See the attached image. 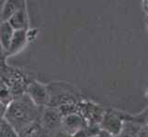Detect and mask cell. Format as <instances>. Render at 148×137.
Here are the masks:
<instances>
[{
    "label": "cell",
    "mask_w": 148,
    "mask_h": 137,
    "mask_svg": "<svg viewBox=\"0 0 148 137\" xmlns=\"http://www.w3.org/2000/svg\"><path fill=\"white\" fill-rule=\"evenodd\" d=\"M8 23L15 30H28V14L26 5L9 19Z\"/></svg>",
    "instance_id": "30bf717a"
},
{
    "label": "cell",
    "mask_w": 148,
    "mask_h": 137,
    "mask_svg": "<svg viewBox=\"0 0 148 137\" xmlns=\"http://www.w3.org/2000/svg\"><path fill=\"white\" fill-rule=\"evenodd\" d=\"M0 137H19L17 131L14 129L13 126L8 121L1 118V124H0Z\"/></svg>",
    "instance_id": "7c38bea8"
},
{
    "label": "cell",
    "mask_w": 148,
    "mask_h": 137,
    "mask_svg": "<svg viewBox=\"0 0 148 137\" xmlns=\"http://www.w3.org/2000/svg\"><path fill=\"white\" fill-rule=\"evenodd\" d=\"M53 137H72V136L69 135L67 133H65L64 131L60 130V131H58L56 134H54L53 135Z\"/></svg>",
    "instance_id": "4fadbf2b"
},
{
    "label": "cell",
    "mask_w": 148,
    "mask_h": 137,
    "mask_svg": "<svg viewBox=\"0 0 148 137\" xmlns=\"http://www.w3.org/2000/svg\"><path fill=\"white\" fill-rule=\"evenodd\" d=\"M131 119L132 116L127 113H122L119 111L111 109L107 110L99 127L102 131H105L113 137L121 133L125 121Z\"/></svg>",
    "instance_id": "7a4b0ae2"
},
{
    "label": "cell",
    "mask_w": 148,
    "mask_h": 137,
    "mask_svg": "<svg viewBox=\"0 0 148 137\" xmlns=\"http://www.w3.org/2000/svg\"><path fill=\"white\" fill-rule=\"evenodd\" d=\"M142 7L145 12V14L148 16V0H145V1L142 2Z\"/></svg>",
    "instance_id": "9a60e30c"
},
{
    "label": "cell",
    "mask_w": 148,
    "mask_h": 137,
    "mask_svg": "<svg viewBox=\"0 0 148 137\" xmlns=\"http://www.w3.org/2000/svg\"><path fill=\"white\" fill-rule=\"evenodd\" d=\"M25 5H26L25 1H18V0L4 1L1 7V23L8 22L9 19Z\"/></svg>",
    "instance_id": "52a82bcc"
},
{
    "label": "cell",
    "mask_w": 148,
    "mask_h": 137,
    "mask_svg": "<svg viewBox=\"0 0 148 137\" xmlns=\"http://www.w3.org/2000/svg\"><path fill=\"white\" fill-rule=\"evenodd\" d=\"M88 127V123L78 113L69 114L63 117L62 130L67 133L69 135L73 136L78 132Z\"/></svg>",
    "instance_id": "8992f818"
},
{
    "label": "cell",
    "mask_w": 148,
    "mask_h": 137,
    "mask_svg": "<svg viewBox=\"0 0 148 137\" xmlns=\"http://www.w3.org/2000/svg\"><path fill=\"white\" fill-rule=\"evenodd\" d=\"M43 108H40L24 93L9 103L2 118L6 119L17 131L19 137H30L42 128Z\"/></svg>",
    "instance_id": "6da1fadb"
},
{
    "label": "cell",
    "mask_w": 148,
    "mask_h": 137,
    "mask_svg": "<svg viewBox=\"0 0 148 137\" xmlns=\"http://www.w3.org/2000/svg\"><path fill=\"white\" fill-rule=\"evenodd\" d=\"M139 137H148V127H144L142 129Z\"/></svg>",
    "instance_id": "2e32d148"
},
{
    "label": "cell",
    "mask_w": 148,
    "mask_h": 137,
    "mask_svg": "<svg viewBox=\"0 0 148 137\" xmlns=\"http://www.w3.org/2000/svg\"><path fill=\"white\" fill-rule=\"evenodd\" d=\"M28 41H29L28 30H25V29L15 30L11 44H10L9 49L7 52V54L8 55H14V54L19 52L20 50H22L25 48V46H26Z\"/></svg>",
    "instance_id": "ba28073f"
},
{
    "label": "cell",
    "mask_w": 148,
    "mask_h": 137,
    "mask_svg": "<svg viewBox=\"0 0 148 137\" xmlns=\"http://www.w3.org/2000/svg\"><path fill=\"white\" fill-rule=\"evenodd\" d=\"M142 129L143 127L140 123L131 119L125 121L121 133L113 137H139Z\"/></svg>",
    "instance_id": "8fae6325"
},
{
    "label": "cell",
    "mask_w": 148,
    "mask_h": 137,
    "mask_svg": "<svg viewBox=\"0 0 148 137\" xmlns=\"http://www.w3.org/2000/svg\"><path fill=\"white\" fill-rule=\"evenodd\" d=\"M77 113L86 120L88 126H99L106 110L91 101L81 100L77 103Z\"/></svg>",
    "instance_id": "3957f363"
},
{
    "label": "cell",
    "mask_w": 148,
    "mask_h": 137,
    "mask_svg": "<svg viewBox=\"0 0 148 137\" xmlns=\"http://www.w3.org/2000/svg\"><path fill=\"white\" fill-rule=\"evenodd\" d=\"M29 99L35 105L40 108H45L50 103V90L49 86H46L39 82H29L25 91Z\"/></svg>",
    "instance_id": "277c9868"
},
{
    "label": "cell",
    "mask_w": 148,
    "mask_h": 137,
    "mask_svg": "<svg viewBox=\"0 0 148 137\" xmlns=\"http://www.w3.org/2000/svg\"><path fill=\"white\" fill-rule=\"evenodd\" d=\"M15 33V29L10 26L8 22H2L0 28V44H1V50L7 53L9 49L12 38Z\"/></svg>",
    "instance_id": "9c48e42d"
},
{
    "label": "cell",
    "mask_w": 148,
    "mask_h": 137,
    "mask_svg": "<svg viewBox=\"0 0 148 137\" xmlns=\"http://www.w3.org/2000/svg\"><path fill=\"white\" fill-rule=\"evenodd\" d=\"M146 28H147V32H148V16L146 18Z\"/></svg>",
    "instance_id": "e0dca14e"
},
{
    "label": "cell",
    "mask_w": 148,
    "mask_h": 137,
    "mask_svg": "<svg viewBox=\"0 0 148 137\" xmlns=\"http://www.w3.org/2000/svg\"><path fill=\"white\" fill-rule=\"evenodd\" d=\"M91 137H112V136L110 134H109L108 133H106L105 131L100 130V132H99V133L97 134L91 136Z\"/></svg>",
    "instance_id": "5bb4252c"
},
{
    "label": "cell",
    "mask_w": 148,
    "mask_h": 137,
    "mask_svg": "<svg viewBox=\"0 0 148 137\" xmlns=\"http://www.w3.org/2000/svg\"><path fill=\"white\" fill-rule=\"evenodd\" d=\"M62 121L63 116L57 108L47 106L43 109L40 118V124L48 134L53 133L54 134L58 131L62 130L60 129L62 128Z\"/></svg>",
    "instance_id": "5b68a950"
}]
</instances>
